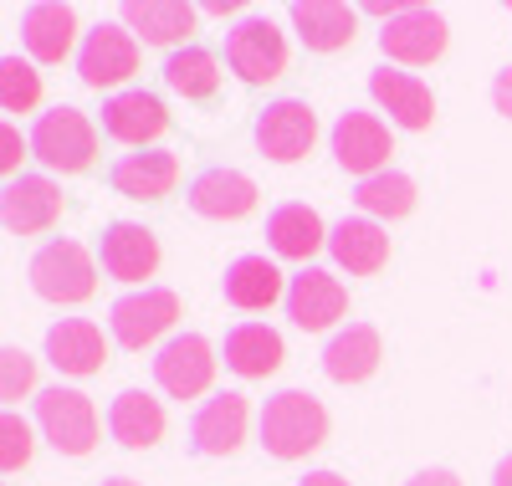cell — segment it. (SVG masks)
<instances>
[{"mask_svg":"<svg viewBox=\"0 0 512 486\" xmlns=\"http://www.w3.org/2000/svg\"><path fill=\"white\" fill-rule=\"evenodd\" d=\"M328 440V410L308 389H277L262 405V446L277 461H303Z\"/></svg>","mask_w":512,"mask_h":486,"instance_id":"cell-1","label":"cell"},{"mask_svg":"<svg viewBox=\"0 0 512 486\" xmlns=\"http://www.w3.org/2000/svg\"><path fill=\"white\" fill-rule=\"evenodd\" d=\"M31 292L41 302H57V307H77V302H88L98 292V261L93 251L82 246V241H47L36 256H31Z\"/></svg>","mask_w":512,"mask_h":486,"instance_id":"cell-2","label":"cell"},{"mask_svg":"<svg viewBox=\"0 0 512 486\" xmlns=\"http://www.w3.org/2000/svg\"><path fill=\"white\" fill-rule=\"evenodd\" d=\"M31 159H41L52 174H82V169H93L98 159V128L93 118L72 108V103H57L36 118L31 128Z\"/></svg>","mask_w":512,"mask_h":486,"instance_id":"cell-3","label":"cell"},{"mask_svg":"<svg viewBox=\"0 0 512 486\" xmlns=\"http://www.w3.org/2000/svg\"><path fill=\"white\" fill-rule=\"evenodd\" d=\"M36 430L62 456H93L98 451V405L72 384H52L36 394Z\"/></svg>","mask_w":512,"mask_h":486,"instance_id":"cell-4","label":"cell"},{"mask_svg":"<svg viewBox=\"0 0 512 486\" xmlns=\"http://www.w3.org/2000/svg\"><path fill=\"white\" fill-rule=\"evenodd\" d=\"M226 67L246 87H267L287 72V36L277 31L272 16H241L226 31Z\"/></svg>","mask_w":512,"mask_h":486,"instance_id":"cell-5","label":"cell"},{"mask_svg":"<svg viewBox=\"0 0 512 486\" xmlns=\"http://www.w3.org/2000/svg\"><path fill=\"white\" fill-rule=\"evenodd\" d=\"M185 313V302L180 292H169V287H144V292H128L108 307V328H113V343L128 348V353H139L149 343H159L169 328L180 323Z\"/></svg>","mask_w":512,"mask_h":486,"instance_id":"cell-6","label":"cell"},{"mask_svg":"<svg viewBox=\"0 0 512 486\" xmlns=\"http://www.w3.org/2000/svg\"><path fill=\"white\" fill-rule=\"evenodd\" d=\"M139 62H144L139 36L123 21H98L77 47V77H82V87H98V93L103 87H123L139 72Z\"/></svg>","mask_w":512,"mask_h":486,"instance_id":"cell-7","label":"cell"},{"mask_svg":"<svg viewBox=\"0 0 512 486\" xmlns=\"http://www.w3.org/2000/svg\"><path fill=\"white\" fill-rule=\"evenodd\" d=\"M251 134H256V149H262L272 164H297L318 144V113L303 98H277V103H267L262 113H256Z\"/></svg>","mask_w":512,"mask_h":486,"instance_id":"cell-8","label":"cell"},{"mask_svg":"<svg viewBox=\"0 0 512 486\" xmlns=\"http://www.w3.org/2000/svg\"><path fill=\"white\" fill-rule=\"evenodd\" d=\"M328 144H333L338 169L359 174V180H374V174H384V169H390V154H395V139H390V128H384V118H374V113H364V108L338 113Z\"/></svg>","mask_w":512,"mask_h":486,"instance_id":"cell-9","label":"cell"},{"mask_svg":"<svg viewBox=\"0 0 512 486\" xmlns=\"http://www.w3.org/2000/svg\"><path fill=\"white\" fill-rule=\"evenodd\" d=\"M216 379V348L200 333H175L154 353V384L169 400H200Z\"/></svg>","mask_w":512,"mask_h":486,"instance_id":"cell-10","label":"cell"},{"mask_svg":"<svg viewBox=\"0 0 512 486\" xmlns=\"http://www.w3.org/2000/svg\"><path fill=\"white\" fill-rule=\"evenodd\" d=\"M446 41H451V31H446V16L441 11L405 6L395 21H384L379 52L390 57V62H400V67H431L446 52Z\"/></svg>","mask_w":512,"mask_h":486,"instance_id":"cell-11","label":"cell"},{"mask_svg":"<svg viewBox=\"0 0 512 486\" xmlns=\"http://www.w3.org/2000/svg\"><path fill=\"white\" fill-rule=\"evenodd\" d=\"M287 318L292 328H303V333H328L338 318L349 313V287L338 282L333 272L323 267H303L292 282H287Z\"/></svg>","mask_w":512,"mask_h":486,"instance_id":"cell-12","label":"cell"},{"mask_svg":"<svg viewBox=\"0 0 512 486\" xmlns=\"http://www.w3.org/2000/svg\"><path fill=\"white\" fill-rule=\"evenodd\" d=\"M98 267L113 282H144L159 272V236L139 220H108L98 231Z\"/></svg>","mask_w":512,"mask_h":486,"instance_id":"cell-13","label":"cell"},{"mask_svg":"<svg viewBox=\"0 0 512 486\" xmlns=\"http://www.w3.org/2000/svg\"><path fill=\"white\" fill-rule=\"evenodd\" d=\"M369 98L390 113V123L410 128V134H425L436 123V93L431 82H420L415 72H400V67H374L369 72Z\"/></svg>","mask_w":512,"mask_h":486,"instance_id":"cell-14","label":"cell"},{"mask_svg":"<svg viewBox=\"0 0 512 486\" xmlns=\"http://www.w3.org/2000/svg\"><path fill=\"white\" fill-rule=\"evenodd\" d=\"M0 220L11 236H41L62 220V190L47 174H16L0 190Z\"/></svg>","mask_w":512,"mask_h":486,"instance_id":"cell-15","label":"cell"},{"mask_svg":"<svg viewBox=\"0 0 512 486\" xmlns=\"http://www.w3.org/2000/svg\"><path fill=\"white\" fill-rule=\"evenodd\" d=\"M246 425H251V405L241 389H221L195 410L190 420V446L200 456H236L241 440H246Z\"/></svg>","mask_w":512,"mask_h":486,"instance_id":"cell-16","label":"cell"},{"mask_svg":"<svg viewBox=\"0 0 512 486\" xmlns=\"http://www.w3.org/2000/svg\"><path fill=\"white\" fill-rule=\"evenodd\" d=\"M118 21L134 31L144 47H185L195 21H200V6H185V0H123L118 6Z\"/></svg>","mask_w":512,"mask_h":486,"instance_id":"cell-17","label":"cell"},{"mask_svg":"<svg viewBox=\"0 0 512 486\" xmlns=\"http://www.w3.org/2000/svg\"><path fill=\"white\" fill-rule=\"evenodd\" d=\"M47 359L67 379H93L108 364V338L88 318H62V323L47 328Z\"/></svg>","mask_w":512,"mask_h":486,"instance_id":"cell-18","label":"cell"},{"mask_svg":"<svg viewBox=\"0 0 512 486\" xmlns=\"http://www.w3.org/2000/svg\"><path fill=\"white\" fill-rule=\"evenodd\" d=\"M256 200H262L256 180L241 169H226V164L200 169L190 180V210L205 215V220H241V215L256 210Z\"/></svg>","mask_w":512,"mask_h":486,"instance_id":"cell-19","label":"cell"},{"mask_svg":"<svg viewBox=\"0 0 512 486\" xmlns=\"http://www.w3.org/2000/svg\"><path fill=\"white\" fill-rule=\"evenodd\" d=\"M164 128H169V113H164V103L154 93H144V87H128V93H113L103 103V134L113 144L149 149Z\"/></svg>","mask_w":512,"mask_h":486,"instance_id":"cell-20","label":"cell"},{"mask_svg":"<svg viewBox=\"0 0 512 486\" xmlns=\"http://www.w3.org/2000/svg\"><path fill=\"white\" fill-rule=\"evenodd\" d=\"M297 36H303V47L328 57V52H344L349 41L359 36V11L344 6V0H292L287 6Z\"/></svg>","mask_w":512,"mask_h":486,"instance_id":"cell-21","label":"cell"},{"mask_svg":"<svg viewBox=\"0 0 512 486\" xmlns=\"http://www.w3.org/2000/svg\"><path fill=\"white\" fill-rule=\"evenodd\" d=\"M328 251L349 277H374V272L390 267V236H384V226L369 220V215L338 220V226L328 231Z\"/></svg>","mask_w":512,"mask_h":486,"instance_id":"cell-22","label":"cell"},{"mask_svg":"<svg viewBox=\"0 0 512 486\" xmlns=\"http://www.w3.org/2000/svg\"><path fill=\"white\" fill-rule=\"evenodd\" d=\"M21 41L31 62L41 67H57L72 57V41H77V16L72 6H62V0H36V6L21 11Z\"/></svg>","mask_w":512,"mask_h":486,"instance_id":"cell-23","label":"cell"},{"mask_svg":"<svg viewBox=\"0 0 512 486\" xmlns=\"http://www.w3.org/2000/svg\"><path fill=\"white\" fill-rule=\"evenodd\" d=\"M379 359H384V343H379V328L374 323H349L338 328L323 348V374L333 384H364L379 374Z\"/></svg>","mask_w":512,"mask_h":486,"instance_id":"cell-24","label":"cell"},{"mask_svg":"<svg viewBox=\"0 0 512 486\" xmlns=\"http://www.w3.org/2000/svg\"><path fill=\"white\" fill-rule=\"evenodd\" d=\"M108 185L123 200H164L169 190L180 185V159L169 149H139V154H123L108 169Z\"/></svg>","mask_w":512,"mask_h":486,"instance_id":"cell-25","label":"cell"},{"mask_svg":"<svg viewBox=\"0 0 512 486\" xmlns=\"http://www.w3.org/2000/svg\"><path fill=\"white\" fill-rule=\"evenodd\" d=\"M221 292L236 313H267L272 302H287V282L267 256H236L221 277Z\"/></svg>","mask_w":512,"mask_h":486,"instance_id":"cell-26","label":"cell"},{"mask_svg":"<svg viewBox=\"0 0 512 486\" xmlns=\"http://www.w3.org/2000/svg\"><path fill=\"white\" fill-rule=\"evenodd\" d=\"M267 246L287 261H313L323 246H328V231H323V215L303 200H287L267 215Z\"/></svg>","mask_w":512,"mask_h":486,"instance_id":"cell-27","label":"cell"},{"mask_svg":"<svg viewBox=\"0 0 512 486\" xmlns=\"http://www.w3.org/2000/svg\"><path fill=\"white\" fill-rule=\"evenodd\" d=\"M287 359V343L267 323H236L226 333V369L236 379H272Z\"/></svg>","mask_w":512,"mask_h":486,"instance_id":"cell-28","label":"cell"},{"mask_svg":"<svg viewBox=\"0 0 512 486\" xmlns=\"http://www.w3.org/2000/svg\"><path fill=\"white\" fill-rule=\"evenodd\" d=\"M108 430H113L118 446L149 451V446L164 440V405L154 400V394H144V389H123L118 400L108 405Z\"/></svg>","mask_w":512,"mask_h":486,"instance_id":"cell-29","label":"cell"},{"mask_svg":"<svg viewBox=\"0 0 512 486\" xmlns=\"http://www.w3.org/2000/svg\"><path fill=\"white\" fill-rule=\"evenodd\" d=\"M221 82H226L221 57L205 52V47H180V52H169V62H164V87L175 98H185V103H210L221 93Z\"/></svg>","mask_w":512,"mask_h":486,"instance_id":"cell-30","label":"cell"},{"mask_svg":"<svg viewBox=\"0 0 512 486\" xmlns=\"http://www.w3.org/2000/svg\"><path fill=\"white\" fill-rule=\"evenodd\" d=\"M354 205L369 220H405L415 210V180L400 174V169H384V174H374V180H359Z\"/></svg>","mask_w":512,"mask_h":486,"instance_id":"cell-31","label":"cell"},{"mask_svg":"<svg viewBox=\"0 0 512 486\" xmlns=\"http://www.w3.org/2000/svg\"><path fill=\"white\" fill-rule=\"evenodd\" d=\"M41 103V72L21 57L0 62V108L6 113H31Z\"/></svg>","mask_w":512,"mask_h":486,"instance_id":"cell-32","label":"cell"},{"mask_svg":"<svg viewBox=\"0 0 512 486\" xmlns=\"http://www.w3.org/2000/svg\"><path fill=\"white\" fill-rule=\"evenodd\" d=\"M31 384H36V359L26 348H0V400L6 405H16V400H26L31 394Z\"/></svg>","mask_w":512,"mask_h":486,"instance_id":"cell-33","label":"cell"},{"mask_svg":"<svg viewBox=\"0 0 512 486\" xmlns=\"http://www.w3.org/2000/svg\"><path fill=\"white\" fill-rule=\"evenodd\" d=\"M31 446H36L31 425H26L16 410H6V415H0V471H6V476H16V471L31 461Z\"/></svg>","mask_w":512,"mask_h":486,"instance_id":"cell-34","label":"cell"},{"mask_svg":"<svg viewBox=\"0 0 512 486\" xmlns=\"http://www.w3.org/2000/svg\"><path fill=\"white\" fill-rule=\"evenodd\" d=\"M26 149L31 144H21V134H16V128L6 123V128H0V169H6L11 174V180H16V169H21V159H26Z\"/></svg>","mask_w":512,"mask_h":486,"instance_id":"cell-35","label":"cell"},{"mask_svg":"<svg viewBox=\"0 0 512 486\" xmlns=\"http://www.w3.org/2000/svg\"><path fill=\"white\" fill-rule=\"evenodd\" d=\"M492 108H497L502 118H512V62L492 77Z\"/></svg>","mask_w":512,"mask_h":486,"instance_id":"cell-36","label":"cell"},{"mask_svg":"<svg viewBox=\"0 0 512 486\" xmlns=\"http://www.w3.org/2000/svg\"><path fill=\"white\" fill-rule=\"evenodd\" d=\"M405 486H461V476L446 471V466H431V471H415Z\"/></svg>","mask_w":512,"mask_h":486,"instance_id":"cell-37","label":"cell"},{"mask_svg":"<svg viewBox=\"0 0 512 486\" xmlns=\"http://www.w3.org/2000/svg\"><path fill=\"white\" fill-rule=\"evenodd\" d=\"M297 486H349V481L338 476V471H308V476L297 481Z\"/></svg>","mask_w":512,"mask_h":486,"instance_id":"cell-38","label":"cell"},{"mask_svg":"<svg viewBox=\"0 0 512 486\" xmlns=\"http://www.w3.org/2000/svg\"><path fill=\"white\" fill-rule=\"evenodd\" d=\"M200 11H205V16H236L241 6H236V0H205Z\"/></svg>","mask_w":512,"mask_h":486,"instance_id":"cell-39","label":"cell"},{"mask_svg":"<svg viewBox=\"0 0 512 486\" xmlns=\"http://www.w3.org/2000/svg\"><path fill=\"white\" fill-rule=\"evenodd\" d=\"M492 486H512V456H502V461H497V471H492Z\"/></svg>","mask_w":512,"mask_h":486,"instance_id":"cell-40","label":"cell"},{"mask_svg":"<svg viewBox=\"0 0 512 486\" xmlns=\"http://www.w3.org/2000/svg\"><path fill=\"white\" fill-rule=\"evenodd\" d=\"M98 486H139V481H134V476H103Z\"/></svg>","mask_w":512,"mask_h":486,"instance_id":"cell-41","label":"cell"}]
</instances>
